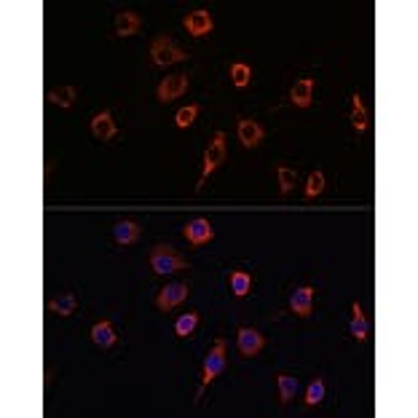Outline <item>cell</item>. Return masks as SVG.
I'll return each mask as SVG.
<instances>
[{"label": "cell", "mask_w": 418, "mask_h": 418, "mask_svg": "<svg viewBox=\"0 0 418 418\" xmlns=\"http://www.w3.org/2000/svg\"><path fill=\"white\" fill-rule=\"evenodd\" d=\"M225 365H228V357H225V338H218L212 343V349L207 351V357H204V367H201V386H199V394H196V402L201 399L204 394V389L212 383V381L218 378L220 373L225 370Z\"/></svg>", "instance_id": "1"}, {"label": "cell", "mask_w": 418, "mask_h": 418, "mask_svg": "<svg viewBox=\"0 0 418 418\" xmlns=\"http://www.w3.org/2000/svg\"><path fill=\"white\" fill-rule=\"evenodd\" d=\"M150 268H153V274H159V277H169V274H177V271L191 268V263L185 258H180L172 247L156 244V247L150 250Z\"/></svg>", "instance_id": "2"}, {"label": "cell", "mask_w": 418, "mask_h": 418, "mask_svg": "<svg viewBox=\"0 0 418 418\" xmlns=\"http://www.w3.org/2000/svg\"><path fill=\"white\" fill-rule=\"evenodd\" d=\"M150 60L156 67H166V64H175V62H185L188 51H182L169 35H159L150 43Z\"/></svg>", "instance_id": "3"}, {"label": "cell", "mask_w": 418, "mask_h": 418, "mask_svg": "<svg viewBox=\"0 0 418 418\" xmlns=\"http://www.w3.org/2000/svg\"><path fill=\"white\" fill-rule=\"evenodd\" d=\"M223 161H225V132H215V137H212L207 153H204V166H201V177L199 182H196V191L204 188L207 177H209L212 172H218L220 166H223Z\"/></svg>", "instance_id": "4"}, {"label": "cell", "mask_w": 418, "mask_h": 418, "mask_svg": "<svg viewBox=\"0 0 418 418\" xmlns=\"http://www.w3.org/2000/svg\"><path fill=\"white\" fill-rule=\"evenodd\" d=\"M191 295V287H188V281H169L166 287H161L159 295H156V306H159L161 311H172V308H177L180 303H185Z\"/></svg>", "instance_id": "5"}, {"label": "cell", "mask_w": 418, "mask_h": 418, "mask_svg": "<svg viewBox=\"0 0 418 418\" xmlns=\"http://www.w3.org/2000/svg\"><path fill=\"white\" fill-rule=\"evenodd\" d=\"M188 86H191V78H188L185 73L166 76V78L159 83V89H156V100L164 102V105H166V102H172V100H180V97H185Z\"/></svg>", "instance_id": "6"}, {"label": "cell", "mask_w": 418, "mask_h": 418, "mask_svg": "<svg viewBox=\"0 0 418 418\" xmlns=\"http://www.w3.org/2000/svg\"><path fill=\"white\" fill-rule=\"evenodd\" d=\"M182 236L191 247H201V244H209L215 239V228L207 218H193L182 228Z\"/></svg>", "instance_id": "7"}, {"label": "cell", "mask_w": 418, "mask_h": 418, "mask_svg": "<svg viewBox=\"0 0 418 418\" xmlns=\"http://www.w3.org/2000/svg\"><path fill=\"white\" fill-rule=\"evenodd\" d=\"M185 30H188V35H193V38H204V35H209V33L215 30V19H212L209 11L196 8V11H191V14L185 17Z\"/></svg>", "instance_id": "8"}, {"label": "cell", "mask_w": 418, "mask_h": 418, "mask_svg": "<svg viewBox=\"0 0 418 418\" xmlns=\"http://www.w3.org/2000/svg\"><path fill=\"white\" fill-rule=\"evenodd\" d=\"M290 311L300 319H308L314 311V287H298L293 295H290Z\"/></svg>", "instance_id": "9"}, {"label": "cell", "mask_w": 418, "mask_h": 418, "mask_svg": "<svg viewBox=\"0 0 418 418\" xmlns=\"http://www.w3.org/2000/svg\"><path fill=\"white\" fill-rule=\"evenodd\" d=\"M236 343H239L241 357H255V354L263 351L265 338L260 336L258 330H252V327H239V333H236Z\"/></svg>", "instance_id": "10"}, {"label": "cell", "mask_w": 418, "mask_h": 418, "mask_svg": "<svg viewBox=\"0 0 418 418\" xmlns=\"http://www.w3.org/2000/svg\"><path fill=\"white\" fill-rule=\"evenodd\" d=\"M236 134H239V142L244 148H258L263 137H265V129L260 126L258 121L252 119H239L236 123Z\"/></svg>", "instance_id": "11"}, {"label": "cell", "mask_w": 418, "mask_h": 418, "mask_svg": "<svg viewBox=\"0 0 418 418\" xmlns=\"http://www.w3.org/2000/svg\"><path fill=\"white\" fill-rule=\"evenodd\" d=\"M92 134L97 139H113L119 134V126L113 121V113L110 110H102L92 119Z\"/></svg>", "instance_id": "12"}, {"label": "cell", "mask_w": 418, "mask_h": 418, "mask_svg": "<svg viewBox=\"0 0 418 418\" xmlns=\"http://www.w3.org/2000/svg\"><path fill=\"white\" fill-rule=\"evenodd\" d=\"M349 330H351L354 340H359V343H367V338H370V324H367V317H365L359 300L351 303V322H349Z\"/></svg>", "instance_id": "13"}, {"label": "cell", "mask_w": 418, "mask_h": 418, "mask_svg": "<svg viewBox=\"0 0 418 418\" xmlns=\"http://www.w3.org/2000/svg\"><path fill=\"white\" fill-rule=\"evenodd\" d=\"M290 100H293V105L300 107V110L311 107V102H314V78L295 80V86H293V92H290Z\"/></svg>", "instance_id": "14"}, {"label": "cell", "mask_w": 418, "mask_h": 418, "mask_svg": "<svg viewBox=\"0 0 418 418\" xmlns=\"http://www.w3.org/2000/svg\"><path fill=\"white\" fill-rule=\"evenodd\" d=\"M139 234H142V228H139V223H134V220H119L113 225V239L119 241V244H123V247L134 244L139 239Z\"/></svg>", "instance_id": "15"}, {"label": "cell", "mask_w": 418, "mask_h": 418, "mask_svg": "<svg viewBox=\"0 0 418 418\" xmlns=\"http://www.w3.org/2000/svg\"><path fill=\"white\" fill-rule=\"evenodd\" d=\"M92 340H94V346H100V349H113L116 340H119L116 327H113L107 319H102V322H97V324L92 327Z\"/></svg>", "instance_id": "16"}, {"label": "cell", "mask_w": 418, "mask_h": 418, "mask_svg": "<svg viewBox=\"0 0 418 418\" xmlns=\"http://www.w3.org/2000/svg\"><path fill=\"white\" fill-rule=\"evenodd\" d=\"M46 308L51 311V314H57V317H73L76 314V308H78V300H76V295L73 293H62V295H57V298H51L49 303H46Z\"/></svg>", "instance_id": "17"}, {"label": "cell", "mask_w": 418, "mask_h": 418, "mask_svg": "<svg viewBox=\"0 0 418 418\" xmlns=\"http://www.w3.org/2000/svg\"><path fill=\"white\" fill-rule=\"evenodd\" d=\"M139 27H142V19H139L134 11H121L119 17H116V35L119 38L134 35V33H139Z\"/></svg>", "instance_id": "18"}, {"label": "cell", "mask_w": 418, "mask_h": 418, "mask_svg": "<svg viewBox=\"0 0 418 418\" xmlns=\"http://www.w3.org/2000/svg\"><path fill=\"white\" fill-rule=\"evenodd\" d=\"M228 284H231V293H234V298H247L250 295V290H252V274H247V271H231L228 274Z\"/></svg>", "instance_id": "19"}, {"label": "cell", "mask_w": 418, "mask_h": 418, "mask_svg": "<svg viewBox=\"0 0 418 418\" xmlns=\"http://www.w3.org/2000/svg\"><path fill=\"white\" fill-rule=\"evenodd\" d=\"M277 386H279V402H281V405H290L300 389L298 378H293V376H287V373H279Z\"/></svg>", "instance_id": "20"}, {"label": "cell", "mask_w": 418, "mask_h": 418, "mask_svg": "<svg viewBox=\"0 0 418 418\" xmlns=\"http://www.w3.org/2000/svg\"><path fill=\"white\" fill-rule=\"evenodd\" d=\"M76 94H78V89H76V86H62V89L49 92V94H46V100L51 102V105H57V107H62V110H67V107H73Z\"/></svg>", "instance_id": "21"}, {"label": "cell", "mask_w": 418, "mask_h": 418, "mask_svg": "<svg viewBox=\"0 0 418 418\" xmlns=\"http://www.w3.org/2000/svg\"><path fill=\"white\" fill-rule=\"evenodd\" d=\"M367 107H365V102L359 94H351V126L357 129V132H367Z\"/></svg>", "instance_id": "22"}, {"label": "cell", "mask_w": 418, "mask_h": 418, "mask_svg": "<svg viewBox=\"0 0 418 418\" xmlns=\"http://www.w3.org/2000/svg\"><path fill=\"white\" fill-rule=\"evenodd\" d=\"M199 327V314L196 311H188V314H182L177 317V324H175V336L177 338H188L193 330Z\"/></svg>", "instance_id": "23"}, {"label": "cell", "mask_w": 418, "mask_h": 418, "mask_svg": "<svg viewBox=\"0 0 418 418\" xmlns=\"http://www.w3.org/2000/svg\"><path fill=\"white\" fill-rule=\"evenodd\" d=\"M231 80H234L236 89L250 86V80H252V67L244 64V62H234V64H231Z\"/></svg>", "instance_id": "24"}, {"label": "cell", "mask_w": 418, "mask_h": 418, "mask_svg": "<svg viewBox=\"0 0 418 418\" xmlns=\"http://www.w3.org/2000/svg\"><path fill=\"white\" fill-rule=\"evenodd\" d=\"M324 381L322 378H314L311 383H308V389H306V408H317V405H322L324 402Z\"/></svg>", "instance_id": "25"}, {"label": "cell", "mask_w": 418, "mask_h": 418, "mask_svg": "<svg viewBox=\"0 0 418 418\" xmlns=\"http://www.w3.org/2000/svg\"><path fill=\"white\" fill-rule=\"evenodd\" d=\"M277 180H279V191L287 196L295 188V182H298V172L290 169V166H277Z\"/></svg>", "instance_id": "26"}, {"label": "cell", "mask_w": 418, "mask_h": 418, "mask_svg": "<svg viewBox=\"0 0 418 418\" xmlns=\"http://www.w3.org/2000/svg\"><path fill=\"white\" fill-rule=\"evenodd\" d=\"M196 116H199V105H185V107H180L177 116H175L177 129H188V126H193Z\"/></svg>", "instance_id": "27"}, {"label": "cell", "mask_w": 418, "mask_h": 418, "mask_svg": "<svg viewBox=\"0 0 418 418\" xmlns=\"http://www.w3.org/2000/svg\"><path fill=\"white\" fill-rule=\"evenodd\" d=\"M324 191V172H311L308 182H306V199H317L319 193Z\"/></svg>", "instance_id": "28"}]
</instances>
